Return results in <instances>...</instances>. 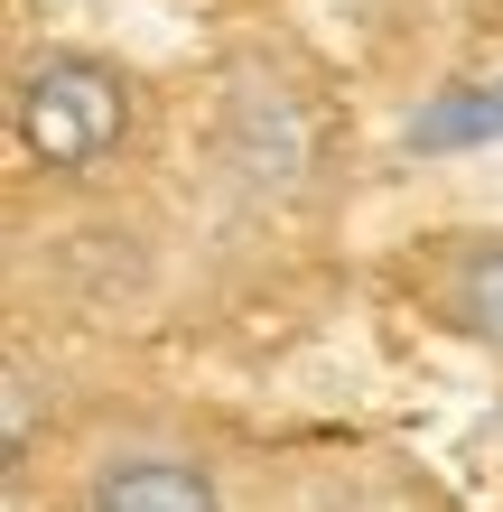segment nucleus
Listing matches in <instances>:
<instances>
[{"label": "nucleus", "mask_w": 503, "mask_h": 512, "mask_svg": "<svg viewBox=\"0 0 503 512\" xmlns=\"http://www.w3.org/2000/svg\"><path fill=\"white\" fill-rule=\"evenodd\" d=\"M140 122H150V94L103 47H38L10 75V140L47 187H103L140 149Z\"/></svg>", "instance_id": "nucleus-1"}, {"label": "nucleus", "mask_w": 503, "mask_h": 512, "mask_svg": "<svg viewBox=\"0 0 503 512\" xmlns=\"http://www.w3.org/2000/svg\"><path fill=\"white\" fill-rule=\"evenodd\" d=\"M215 149H224V177L252 205H308L336 168V122L317 103V84H299L280 56H233Z\"/></svg>", "instance_id": "nucleus-2"}, {"label": "nucleus", "mask_w": 503, "mask_h": 512, "mask_svg": "<svg viewBox=\"0 0 503 512\" xmlns=\"http://www.w3.org/2000/svg\"><path fill=\"white\" fill-rule=\"evenodd\" d=\"M401 289L420 298V317L438 336L476 345L503 364V233L494 224H448L401 261Z\"/></svg>", "instance_id": "nucleus-3"}, {"label": "nucleus", "mask_w": 503, "mask_h": 512, "mask_svg": "<svg viewBox=\"0 0 503 512\" xmlns=\"http://www.w3.org/2000/svg\"><path fill=\"white\" fill-rule=\"evenodd\" d=\"M66 512H233V503H224V475L205 466L196 447L131 429V438H103L94 457L75 466Z\"/></svg>", "instance_id": "nucleus-4"}, {"label": "nucleus", "mask_w": 503, "mask_h": 512, "mask_svg": "<svg viewBox=\"0 0 503 512\" xmlns=\"http://www.w3.org/2000/svg\"><path fill=\"white\" fill-rule=\"evenodd\" d=\"M38 447V364L28 354H10V466Z\"/></svg>", "instance_id": "nucleus-5"}]
</instances>
